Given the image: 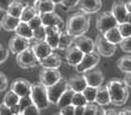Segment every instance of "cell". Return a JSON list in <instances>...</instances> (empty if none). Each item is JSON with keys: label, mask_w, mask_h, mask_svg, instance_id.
I'll return each mask as SVG.
<instances>
[{"label": "cell", "mask_w": 131, "mask_h": 115, "mask_svg": "<svg viewBox=\"0 0 131 115\" xmlns=\"http://www.w3.org/2000/svg\"><path fill=\"white\" fill-rule=\"evenodd\" d=\"M0 28H1V24H0Z\"/></svg>", "instance_id": "cell-56"}, {"label": "cell", "mask_w": 131, "mask_h": 115, "mask_svg": "<svg viewBox=\"0 0 131 115\" xmlns=\"http://www.w3.org/2000/svg\"><path fill=\"white\" fill-rule=\"evenodd\" d=\"M104 37L107 38V40H109L110 42H112L114 45H119L120 41L122 40V36H121L119 29L118 27H113L109 29V30H107L104 34H102Z\"/></svg>", "instance_id": "cell-27"}, {"label": "cell", "mask_w": 131, "mask_h": 115, "mask_svg": "<svg viewBox=\"0 0 131 115\" xmlns=\"http://www.w3.org/2000/svg\"><path fill=\"white\" fill-rule=\"evenodd\" d=\"M46 28V39L49 46L53 49H58L59 38H60V32L62 31L60 27L57 26H45Z\"/></svg>", "instance_id": "cell-12"}, {"label": "cell", "mask_w": 131, "mask_h": 115, "mask_svg": "<svg viewBox=\"0 0 131 115\" xmlns=\"http://www.w3.org/2000/svg\"><path fill=\"white\" fill-rule=\"evenodd\" d=\"M111 14L114 16V18L117 19L118 24L126 21L128 10L126 8V2L122 0H116L112 4V8H111Z\"/></svg>", "instance_id": "cell-17"}, {"label": "cell", "mask_w": 131, "mask_h": 115, "mask_svg": "<svg viewBox=\"0 0 131 115\" xmlns=\"http://www.w3.org/2000/svg\"><path fill=\"white\" fill-rule=\"evenodd\" d=\"M16 60H17V64L21 68H25V69L36 67L37 65H39V60H38V58L36 57V55H35L34 50L31 49V47L27 48L26 50L20 52V54H18Z\"/></svg>", "instance_id": "cell-8"}, {"label": "cell", "mask_w": 131, "mask_h": 115, "mask_svg": "<svg viewBox=\"0 0 131 115\" xmlns=\"http://www.w3.org/2000/svg\"><path fill=\"white\" fill-rule=\"evenodd\" d=\"M126 21L129 22V24H131V12H128L127 18H126Z\"/></svg>", "instance_id": "cell-54"}, {"label": "cell", "mask_w": 131, "mask_h": 115, "mask_svg": "<svg viewBox=\"0 0 131 115\" xmlns=\"http://www.w3.org/2000/svg\"><path fill=\"white\" fill-rule=\"evenodd\" d=\"M97 29L100 31V34H104L107 30L117 27L118 26V21L114 18V16L111 14V11H103L98 16L97 18V22H96Z\"/></svg>", "instance_id": "cell-7"}, {"label": "cell", "mask_w": 131, "mask_h": 115, "mask_svg": "<svg viewBox=\"0 0 131 115\" xmlns=\"http://www.w3.org/2000/svg\"><path fill=\"white\" fill-rule=\"evenodd\" d=\"M28 25L30 26V28L34 30V29L40 27V26H42V20H41V16L40 14H37L32 19H30V20L28 21Z\"/></svg>", "instance_id": "cell-40"}, {"label": "cell", "mask_w": 131, "mask_h": 115, "mask_svg": "<svg viewBox=\"0 0 131 115\" xmlns=\"http://www.w3.org/2000/svg\"><path fill=\"white\" fill-rule=\"evenodd\" d=\"M24 8H25V4L21 1V0H15V1L9 6L8 10L6 12L9 15H11V16L20 18V15H21L22 10H24Z\"/></svg>", "instance_id": "cell-30"}, {"label": "cell", "mask_w": 131, "mask_h": 115, "mask_svg": "<svg viewBox=\"0 0 131 115\" xmlns=\"http://www.w3.org/2000/svg\"><path fill=\"white\" fill-rule=\"evenodd\" d=\"M74 46H77L78 48L80 49L83 54H88V52H92L96 49V44H94V40L90 37H87V36H79L74 39L73 42Z\"/></svg>", "instance_id": "cell-16"}, {"label": "cell", "mask_w": 131, "mask_h": 115, "mask_svg": "<svg viewBox=\"0 0 131 115\" xmlns=\"http://www.w3.org/2000/svg\"><path fill=\"white\" fill-rule=\"evenodd\" d=\"M73 93H74V92L72 90H70V88L66 90L63 92V94H62L61 96H60V98H59V101H58V103H57V106L59 108H61V107L67 106V105H70L71 103H72Z\"/></svg>", "instance_id": "cell-31"}, {"label": "cell", "mask_w": 131, "mask_h": 115, "mask_svg": "<svg viewBox=\"0 0 131 115\" xmlns=\"http://www.w3.org/2000/svg\"><path fill=\"white\" fill-rule=\"evenodd\" d=\"M60 5L66 9H72L79 5V0H62Z\"/></svg>", "instance_id": "cell-41"}, {"label": "cell", "mask_w": 131, "mask_h": 115, "mask_svg": "<svg viewBox=\"0 0 131 115\" xmlns=\"http://www.w3.org/2000/svg\"><path fill=\"white\" fill-rule=\"evenodd\" d=\"M83 52L80 50L77 46H70L69 48L66 49V61L68 63V65L72 67H76L78 64L80 63V60L83 57Z\"/></svg>", "instance_id": "cell-15"}, {"label": "cell", "mask_w": 131, "mask_h": 115, "mask_svg": "<svg viewBox=\"0 0 131 115\" xmlns=\"http://www.w3.org/2000/svg\"><path fill=\"white\" fill-rule=\"evenodd\" d=\"M30 42H29V39H26L24 37H20V36L16 35L15 37H12L10 40H9L8 44V49L10 50V52H12L14 55L17 56L18 54H20L24 50H26L27 48L30 47Z\"/></svg>", "instance_id": "cell-10"}, {"label": "cell", "mask_w": 131, "mask_h": 115, "mask_svg": "<svg viewBox=\"0 0 131 115\" xmlns=\"http://www.w3.org/2000/svg\"><path fill=\"white\" fill-rule=\"evenodd\" d=\"M35 6L39 14L51 12V11H54V9H56V4L52 0H38L35 4Z\"/></svg>", "instance_id": "cell-26"}, {"label": "cell", "mask_w": 131, "mask_h": 115, "mask_svg": "<svg viewBox=\"0 0 131 115\" xmlns=\"http://www.w3.org/2000/svg\"><path fill=\"white\" fill-rule=\"evenodd\" d=\"M37 14H39L35 5H25V8L20 15V20L28 22L30 19H32Z\"/></svg>", "instance_id": "cell-28"}, {"label": "cell", "mask_w": 131, "mask_h": 115, "mask_svg": "<svg viewBox=\"0 0 131 115\" xmlns=\"http://www.w3.org/2000/svg\"><path fill=\"white\" fill-rule=\"evenodd\" d=\"M88 102L82 92H74L72 96V103H71L73 106H84Z\"/></svg>", "instance_id": "cell-34"}, {"label": "cell", "mask_w": 131, "mask_h": 115, "mask_svg": "<svg viewBox=\"0 0 131 115\" xmlns=\"http://www.w3.org/2000/svg\"><path fill=\"white\" fill-rule=\"evenodd\" d=\"M106 114H119V112H117V111L112 110V108H110V110L106 111Z\"/></svg>", "instance_id": "cell-53"}, {"label": "cell", "mask_w": 131, "mask_h": 115, "mask_svg": "<svg viewBox=\"0 0 131 115\" xmlns=\"http://www.w3.org/2000/svg\"><path fill=\"white\" fill-rule=\"evenodd\" d=\"M68 88H69V86H68V81L64 79V78H61V79H59L57 83H54L53 85L47 87L48 98H49L50 104L57 105L60 96L63 94V92L66 90H68Z\"/></svg>", "instance_id": "cell-5"}, {"label": "cell", "mask_w": 131, "mask_h": 115, "mask_svg": "<svg viewBox=\"0 0 131 115\" xmlns=\"http://www.w3.org/2000/svg\"><path fill=\"white\" fill-rule=\"evenodd\" d=\"M61 58L60 56L52 51L50 55H48L46 58L39 61V65L42 68H59L61 66Z\"/></svg>", "instance_id": "cell-21"}, {"label": "cell", "mask_w": 131, "mask_h": 115, "mask_svg": "<svg viewBox=\"0 0 131 115\" xmlns=\"http://www.w3.org/2000/svg\"><path fill=\"white\" fill-rule=\"evenodd\" d=\"M108 90L110 94V101L114 106H121L126 104L129 98V87L124 83V81L119 78H113L108 82Z\"/></svg>", "instance_id": "cell-2"}, {"label": "cell", "mask_w": 131, "mask_h": 115, "mask_svg": "<svg viewBox=\"0 0 131 115\" xmlns=\"http://www.w3.org/2000/svg\"><path fill=\"white\" fill-rule=\"evenodd\" d=\"M98 108H99V106H98L97 104L93 103H87L86 105H84V114L83 115H96L98 114Z\"/></svg>", "instance_id": "cell-39"}, {"label": "cell", "mask_w": 131, "mask_h": 115, "mask_svg": "<svg viewBox=\"0 0 131 115\" xmlns=\"http://www.w3.org/2000/svg\"><path fill=\"white\" fill-rule=\"evenodd\" d=\"M120 115H130L131 114V107H126L119 112Z\"/></svg>", "instance_id": "cell-50"}, {"label": "cell", "mask_w": 131, "mask_h": 115, "mask_svg": "<svg viewBox=\"0 0 131 115\" xmlns=\"http://www.w3.org/2000/svg\"><path fill=\"white\" fill-rule=\"evenodd\" d=\"M120 48L121 50H123L127 54H131V36L126 38H122V40L120 41Z\"/></svg>", "instance_id": "cell-37"}, {"label": "cell", "mask_w": 131, "mask_h": 115, "mask_svg": "<svg viewBox=\"0 0 131 115\" xmlns=\"http://www.w3.org/2000/svg\"><path fill=\"white\" fill-rule=\"evenodd\" d=\"M19 101H20V97H19L18 95L11 90L9 92H7L6 95H5V97H4V104H6L9 107H12L14 105L18 104Z\"/></svg>", "instance_id": "cell-32"}, {"label": "cell", "mask_w": 131, "mask_h": 115, "mask_svg": "<svg viewBox=\"0 0 131 115\" xmlns=\"http://www.w3.org/2000/svg\"><path fill=\"white\" fill-rule=\"evenodd\" d=\"M25 5H35L38 0H21Z\"/></svg>", "instance_id": "cell-51"}, {"label": "cell", "mask_w": 131, "mask_h": 115, "mask_svg": "<svg viewBox=\"0 0 131 115\" xmlns=\"http://www.w3.org/2000/svg\"><path fill=\"white\" fill-rule=\"evenodd\" d=\"M30 97H31L32 103L40 111L48 108L49 105H50V102H49V98H48V93H47V87L43 86L41 83L31 85Z\"/></svg>", "instance_id": "cell-3"}, {"label": "cell", "mask_w": 131, "mask_h": 115, "mask_svg": "<svg viewBox=\"0 0 131 115\" xmlns=\"http://www.w3.org/2000/svg\"><path fill=\"white\" fill-rule=\"evenodd\" d=\"M40 16L43 26H57V27L60 28H62V26H63V21H62L61 17L56 14L54 11L40 14Z\"/></svg>", "instance_id": "cell-19"}, {"label": "cell", "mask_w": 131, "mask_h": 115, "mask_svg": "<svg viewBox=\"0 0 131 115\" xmlns=\"http://www.w3.org/2000/svg\"><path fill=\"white\" fill-rule=\"evenodd\" d=\"M31 83L25 78H17L11 83L10 90L14 91L19 97L29 96L31 92Z\"/></svg>", "instance_id": "cell-11"}, {"label": "cell", "mask_w": 131, "mask_h": 115, "mask_svg": "<svg viewBox=\"0 0 131 115\" xmlns=\"http://www.w3.org/2000/svg\"><path fill=\"white\" fill-rule=\"evenodd\" d=\"M82 93L86 97V100L88 103H96V95H97V87L90 86V85H87V87L82 91Z\"/></svg>", "instance_id": "cell-33"}, {"label": "cell", "mask_w": 131, "mask_h": 115, "mask_svg": "<svg viewBox=\"0 0 131 115\" xmlns=\"http://www.w3.org/2000/svg\"><path fill=\"white\" fill-rule=\"evenodd\" d=\"M83 76L87 81V84L93 87H99L104 82V75L98 68H92L90 70H87L83 73Z\"/></svg>", "instance_id": "cell-13"}, {"label": "cell", "mask_w": 131, "mask_h": 115, "mask_svg": "<svg viewBox=\"0 0 131 115\" xmlns=\"http://www.w3.org/2000/svg\"><path fill=\"white\" fill-rule=\"evenodd\" d=\"M60 110V113L61 115H74V106L72 104H70V105H67V106H64V107H61V108H59Z\"/></svg>", "instance_id": "cell-43"}, {"label": "cell", "mask_w": 131, "mask_h": 115, "mask_svg": "<svg viewBox=\"0 0 131 115\" xmlns=\"http://www.w3.org/2000/svg\"><path fill=\"white\" fill-rule=\"evenodd\" d=\"M94 44H96L97 52L100 56L111 57V56L116 52L117 45H114L112 42H110L109 40H107V38L104 37L102 34H99L97 36L96 40H94Z\"/></svg>", "instance_id": "cell-6"}, {"label": "cell", "mask_w": 131, "mask_h": 115, "mask_svg": "<svg viewBox=\"0 0 131 115\" xmlns=\"http://www.w3.org/2000/svg\"><path fill=\"white\" fill-rule=\"evenodd\" d=\"M84 106H74V115H83Z\"/></svg>", "instance_id": "cell-48"}, {"label": "cell", "mask_w": 131, "mask_h": 115, "mask_svg": "<svg viewBox=\"0 0 131 115\" xmlns=\"http://www.w3.org/2000/svg\"><path fill=\"white\" fill-rule=\"evenodd\" d=\"M117 67L119 68V70H121L122 73H131V56L126 55L120 57L117 60Z\"/></svg>", "instance_id": "cell-29"}, {"label": "cell", "mask_w": 131, "mask_h": 115, "mask_svg": "<svg viewBox=\"0 0 131 115\" xmlns=\"http://www.w3.org/2000/svg\"><path fill=\"white\" fill-rule=\"evenodd\" d=\"M123 81H124V83L127 84V86L131 88V73H126V76H124Z\"/></svg>", "instance_id": "cell-49"}, {"label": "cell", "mask_w": 131, "mask_h": 115, "mask_svg": "<svg viewBox=\"0 0 131 115\" xmlns=\"http://www.w3.org/2000/svg\"><path fill=\"white\" fill-rule=\"evenodd\" d=\"M96 103L100 106H106L111 103L110 101V94L107 85H101L97 87V95H96Z\"/></svg>", "instance_id": "cell-23"}, {"label": "cell", "mask_w": 131, "mask_h": 115, "mask_svg": "<svg viewBox=\"0 0 131 115\" xmlns=\"http://www.w3.org/2000/svg\"><path fill=\"white\" fill-rule=\"evenodd\" d=\"M40 112L41 111L39 110L34 103H31L21 111V114L22 115H38V114H40Z\"/></svg>", "instance_id": "cell-36"}, {"label": "cell", "mask_w": 131, "mask_h": 115, "mask_svg": "<svg viewBox=\"0 0 131 115\" xmlns=\"http://www.w3.org/2000/svg\"><path fill=\"white\" fill-rule=\"evenodd\" d=\"M16 35L20 36V37H24L26 39H34V30L30 28V26L28 25V22H25V21H20L19 25L17 26L16 28Z\"/></svg>", "instance_id": "cell-24"}, {"label": "cell", "mask_w": 131, "mask_h": 115, "mask_svg": "<svg viewBox=\"0 0 131 115\" xmlns=\"http://www.w3.org/2000/svg\"><path fill=\"white\" fill-rule=\"evenodd\" d=\"M87 81L83 74H78L68 79V86L73 92H82L87 87Z\"/></svg>", "instance_id": "cell-20"}, {"label": "cell", "mask_w": 131, "mask_h": 115, "mask_svg": "<svg viewBox=\"0 0 131 115\" xmlns=\"http://www.w3.org/2000/svg\"><path fill=\"white\" fill-rule=\"evenodd\" d=\"M100 57L101 56L98 54L96 51H92V52H88V54H84L82 59L80 60V63L77 65L76 67V72L78 74H83L84 72L87 70H90L94 68L99 64L100 61Z\"/></svg>", "instance_id": "cell-4"}, {"label": "cell", "mask_w": 131, "mask_h": 115, "mask_svg": "<svg viewBox=\"0 0 131 115\" xmlns=\"http://www.w3.org/2000/svg\"><path fill=\"white\" fill-rule=\"evenodd\" d=\"M20 21L21 20L19 17H15V16H11L6 12L4 15V17L1 18V20H0V24H1V28H4L5 30L15 31Z\"/></svg>", "instance_id": "cell-22"}, {"label": "cell", "mask_w": 131, "mask_h": 115, "mask_svg": "<svg viewBox=\"0 0 131 115\" xmlns=\"http://www.w3.org/2000/svg\"><path fill=\"white\" fill-rule=\"evenodd\" d=\"M78 6L84 14L91 15L100 11L101 7H102V2H101V0H79Z\"/></svg>", "instance_id": "cell-18"}, {"label": "cell", "mask_w": 131, "mask_h": 115, "mask_svg": "<svg viewBox=\"0 0 131 115\" xmlns=\"http://www.w3.org/2000/svg\"><path fill=\"white\" fill-rule=\"evenodd\" d=\"M15 0H0V10L1 11H7L9 6H10Z\"/></svg>", "instance_id": "cell-45"}, {"label": "cell", "mask_w": 131, "mask_h": 115, "mask_svg": "<svg viewBox=\"0 0 131 115\" xmlns=\"http://www.w3.org/2000/svg\"><path fill=\"white\" fill-rule=\"evenodd\" d=\"M90 27V17L83 11L71 15L66 22V31L74 38L84 35Z\"/></svg>", "instance_id": "cell-1"}, {"label": "cell", "mask_w": 131, "mask_h": 115, "mask_svg": "<svg viewBox=\"0 0 131 115\" xmlns=\"http://www.w3.org/2000/svg\"><path fill=\"white\" fill-rule=\"evenodd\" d=\"M126 8H127L128 12H131V0H128L126 2Z\"/></svg>", "instance_id": "cell-52"}, {"label": "cell", "mask_w": 131, "mask_h": 115, "mask_svg": "<svg viewBox=\"0 0 131 115\" xmlns=\"http://www.w3.org/2000/svg\"><path fill=\"white\" fill-rule=\"evenodd\" d=\"M117 27H118V29H119L122 38H126V37L131 36V24H129V22H127V21L121 22V24H118Z\"/></svg>", "instance_id": "cell-35"}, {"label": "cell", "mask_w": 131, "mask_h": 115, "mask_svg": "<svg viewBox=\"0 0 131 115\" xmlns=\"http://www.w3.org/2000/svg\"><path fill=\"white\" fill-rule=\"evenodd\" d=\"M11 113V107L7 106L6 104H0V115H9Z\"/></svg>", "instance_id": "cell-46"}, {"label": "cell", "mask_w": 131, "mask_h": 115, "mask_svg": "<svg viewBox=\"0 0 131 115\" xmlns=\"http://www.w3.org/2000/svg\"><path fill=\"white\" fill-rule=\"evenodd\" d=\"M74 38L73 36H71L69 32L67 31H61L60 32V38H59V45H58V49L60 50H66L67 48H69L70 46H72L74 42Z\"/></svg>", "instance_id": "cell-25"}, {"label": "cell", "mask_w": 131, "mask_h": 115, "mask_svg": "<svg viewBox=\"0 0 131 115\" xmlns=\"http://www.w3.org/2000/svg\"><path fill=\"white\" fill-rule=\"evenodd\" d=\"M52 1H53V2H54V4H56V5H60V4H61V1H62V0H52Z\"/></svg>", "instance_id": "cell-55"}, {"label": "cell", "mask_w": 131, "mask_h": 115, "mask_svg": "<svg viewBox=\"0 0 131 115\" xmlns=\"http://www.w3.org/2000/svg\"><path fill=\"white\" fill-rule=\"evenodd\" d=\"M9 56V49L4 47L2 45H0V64H2L4 61L7 60Z\"/></svg>", "instance_id": "cell-44"}, {"label": "cell", "mask_w": 131, "mask_h": 115, "mask_svg": "<svg viewBox=\"0 0 131 115\" xmlns=\"http://www.w3.org/2000/svg\"><path fill=\"white\" fill-rule=\"evenodd\" d=\"M11 113H12V115L21 114V108H20V105H19V103L14 105V106L11 107Z\"/></svg>", "instance_id": "cell-47"}, {"label": "cell", "mask_w": 131, "mask_h": 115, "mask_svg": "<svg viewBox=\"0 0 131 115\" xmlns=\"http://www.w3.org/2000/svg\"><path fill=\"white\" fill-rule=\"evenodd\" d=\"M7 88H8V78L4 73L0 72V93L6 92Z\"/></svg>", "instance_id": "cell-42"}, {"label": "cell", "mask_w": 131, "mask_h": 115, "mask_svg": "<svg viewBox=\"0 0 131 115\" xmlns=\"http://www.w3.org/2000/svg\"><path fill=\"white\" fill-rule=\"evenodd\" d=\"M34 39L36 40H45L46 39V28L43 25L34 29Z\"/></svg>", "instance_id": "cell-38"}, {"label": "cell", "mask_w": 131, "mask_h": 115, "mask_svg": "<svg viewBox=\"0 0 131 115\" xmlns=\"http://www.w3.org/2000/svg\"><path fill=\"white\" fill-rule=\"evenodd\" d=\"M61 78V73L58 68H42L39 74V81L46 87L53 85Z\"/></svg>", "instance_id": "cell-9"}, {"label": "cell", "mask_w": 131, "mask_h": 115, "mask_svg": "<svg viewBox=\"0 0 131 115\" xmlns=\"http://www.w3.org/2000/svg\"><path fill=\"white\" fill-rule=\"evenodd\" d=\"M30 47L34 50L36 57L38 58L39 61L46 58L48 55H50L53 51V49L49 46V44L46 40H36L35 44H32Z\"/></svg>", "instance_id": "cell-14"}]
</instances>
